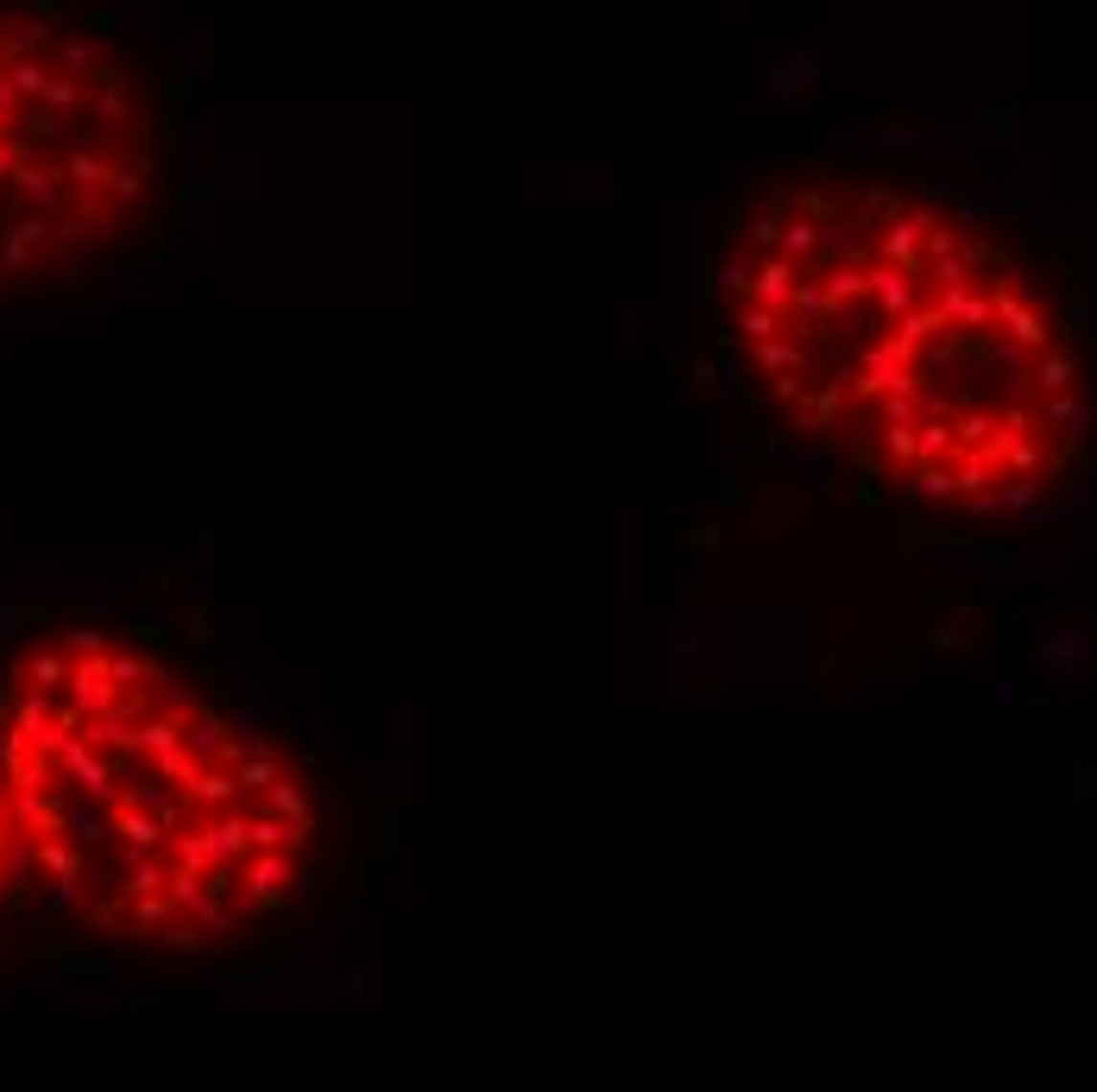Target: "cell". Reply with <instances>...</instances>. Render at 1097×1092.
<instances>
[{
    "label": "cell",
    "mask_w": 1097,
    "mask_h": 1092,
    "mask_svg": "<svg viewBox=\"0 0 1097 1092\" xmlns=\"http://www.w3.org/2000/svg\"><path fill=\"white\" fill-rule=\"evenodd\" d=\"M720 310L776 424L921 505L1035 512L1085 461L1066 304L1003 234L883 177H776L720 246Z\"/></svg>",
    "instance_id": "1"
},
{
    "label": "cell",
    "mask_w": 1097,
    "mask_h": 1092,
    "mask_svg": "<svg viewBox=\"0 0 1097 1092\" xmlns=\"http://www.w3.org/2000/svg\"><path fill=\"white\" fill-rule=\"evenodd\" d=\"M0 789L51 910L209 954L316 878V802L271 739L227 720L139 638L70 625L0 688Z\"/></svg>",
    "instance_id": "2"
}]
</instances>
